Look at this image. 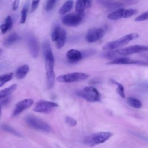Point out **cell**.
I'll use <instances>...</instances> for the list:
<instances>
[{
  "label": "cell",
  "instance_id": "6da1fadb",
  "mask_svg": "<svg viewBox=\"0 0 148 148\" xmlns=\"http://www.w3.org/2000/svg\"><path fill=\"white\" fill-rule=\"evenodd\" d=\"M42 50L45 59L47 85V88L50 89L53 87L55 81V74L54 72L55 61L50 42L47 40H45L43 42Z\"/></svg>",
  "mask_w": 148,
  "mask_h": 148
},
{
  "label": "cell",
  "instance_id": "7a4b0ae2",
  "mask_svg": "<svg viewBox=\"0 0 148 148\" xmlns=\"http://www.w3.org/2000/svg\"><path fill=\"white\" fill-rule=\"evenodd\" d=\"M139 37V35L137 33H131L122 36L121 38L113 41L109 42L106 43L103 46V50L105 51L113 50L114 49L120 48L127 45L132 40L135 39Z\"/></svg>",
  "mask_w": 148,
  "mask_h": 148
},
{
  "label": "cell",
  "instance_id": "3957f363",
  "mask_svg": "<svg viewBox=\"0 0 148 148\" xmlns=\"http://www.w3.org/2000/svg\"><path fill=\"white\" fill-rule=\"evenodd\" d=\"M112 134L109 131H101L87 136L84 140V143L89 146H93L103 143L109 139Z\"/></svg>",
  "mask_w": 148,
  "mask_h": 148
},
{
  "label": "cell",
  "instance_id": "277c9868",
  "mask_svg": "<svg viewBox=\"0 0 148 148\" xmlns=\"http://www.w3.org/2000/svg\"><path fill=\"white\" fill-rule=\"evenodd\" d=\"M76 94L88 102H95L101 100V95L98 90L94 87L87 86L77 91Z\"/></svg>",
  "mask_w": 148,
  "mask_h": 148
},
{
  "label": "cell",
  "instance_id": "5b68a950",
  "mask_svg": "<svg viewBox=\"0 0 148 148\" xmlns=\"http://www.w3.org/2000/svg\"><path fill=\"white\" fill-rule=\"evenodd\" d=\"M25 122L30 128L36 130L45 132H49L51 130L50 125L46 121L35 116L29 115L26 117Z\"/></svg>",
  "mask_w": 148,
  "mask_h": 148
},
{
  "label": "cell",
  "instance_id": "8992f818",
  "mask_svg": "<svg viewBox=\"0 0 148 148\" xmlns=\"http://www.w3.org/2000/svg\"><path fill=\"white\" fill-rule=\"evenodd\" d=\"M88 77V75L83 72H72L58 76L56 80L61 83H72L84 80Z\"/></svg>",
  "mask_w": 148,
  "mask_h": 148
},
{
  "label": "cell",
  "instance_id": "52a82bcc",
  "mask_svg": "<svg viewBox=\"0 0 148 148\" xmlns=\"http://www.w3.org/2000/svg\"><path fill=\"white\" fill-rule=\"evenodd\" d=\"M147 50L148 47L147 46L136 45L126 47L124 48L119 49L114 51L116 53V54L118 56H128L132 54L146 51H147Z\"/></svg>",
  "mask_w": 148,
  "mask_h": 148
},
{
  "label": "cell",
  "instance_id": "ba28073f",
  "mask_svg": "<svg viewBox=\"0 0 148 148\" xmlns=\"http://www.w3.org/2000/svg\"><path fill=\"white\" fill-rule=\"evenodd\" d=\"M57 103L46 100H40L35 103L34 107V111L38 113H48L52 111V110L58 107Z\"/></svg>",
  "mask_w": 148,
  "mask_h": 148
},
{
  "label": "cell",
  "instance_id": "9c48e42d",
  "mask_svg": "<svg viewBox=\"0 0 148 148\" xmlns=\"http://www.w3.org/2000/svg\"><path fill=\"white\" fill-rule=\"evenodd\" d=\"M83 14H79L77 13H69L65 15L62 18V23L69 27H76L80 24L83 19Z\"/></svg>",
  "mask_w": 148,
  "mask_h": 148
},
{
  "label": "cell",
  "instance_id": "30bf717a",
  "mask_svg": "<svg viewBox=\"0 0 148 148\" xmlns=\"http://www.w3.org/2000/svg\"><path fill=\"white\" fill-rule=\"evenodd\" d=\"M105 33V30L102 28H92L87 32L86 40L88 43L97 42L104 36Z\"/></svg>",
  "mask_w": 148,
  "mask_h": 148
},
{
  "label": "cell",
  "instance_id": "8fae6325",
  "mask_svg": "<svg viewBox=\"0 0 148 148\" xmlns=\"http://www.w3.org/2000/svg\"><path fill=\"white\" fill-rule=\"evenodd\" d=\"M27 43L29 53L33 58H36L39 54V45L35 36L28 33L26 36Z\"/></svg>",
  "mask_w": 148,
  "mask_h": 148
},
{
  "label": "cell",
  "instance_id": "7c38bea8",
  "mask_svg": "<svg viewBox=\"0 0 148 148\" xmlns=\"http://www.w3.org/2000/svg\"><path fill=\"white\" fill-rule=\"evenodd\" d=\"M108 65H119V64H133V65H147V62L140 61L132 60L128 57H116L112 60L110 62L107 63Z\"/></svg>",
  "mask_w": 148,
  "mask_h": 148
},
{
  "label": "cell",
  "instance_id": "4fadbf2b",
  "mask_svg": "<svg viewBox=\"0 0 148 148\" xmlns=\"http://www.w3.org/2000/svg\"><path fill=\"white\" fill-rule=\"evenodd\" d=\"M33 103H34V101L31 98H27L19 101L16 104L14 108V109L12 113V116L13 117L17 116V115L20 114L21 112H23L24 110L31 107L33 105Z\"/></svg>",
  "mask_w": 148,
  "mask_h": 148
},
{
  "label": "cell",
  "instance_id": "5bb4252c",
  "mask_svg": "<svg viewBox=\"0 0 148 148\" xmlns=\"http://www.w3.org/2000/svg\"><path fill=\"white\" fill-rule=\"evenodd\" d=\"M97 3L103 8L109 10L121 8V3L114 0H97Z\"/></svg>",
  "mask_w": 148,
  "mask_h": 148
},
{
  "label": "cell",
  "instance_id": "9a60e30c",
  "mask_svg": "<svg viewBox=\"0 0 148 148\" xmlns=\"http://www.w3.org/2000/svg\"><path fill=\"white\" fill-rule=\"evenodd\" d=\"M66 57L71 62H77L83 58L82 53L76 49L69 50L66 54Z\"/></svg>",
  "mask_w": 148,
  "mask_h": 148
},
{
  "label": "cell",
  "instance_id": "2e32d148",
  "mask_svg": "<svg viewBox=\"0 0 148 148\" xmlns=\"http://www.w3.org/2000/svg\"><path fill=\"white\" fill-rule=\"evenodd\" d=\"M91 6L90 0H76L75 3V12L77 14H83L86 8Z\"/></svg>",
  "mask_w": 148,
  "mask_h": 148
},
{
  "label": "cell",
  "instance_id": "e0dca14e",
  "mask_svg": "<svg viewBox=\"0 0 148 148\" xmlns=\"http://www.w3.org/2000/svg\"><path fill=\"white\" fill-rule=\"evenodd\" d=\"M29 70V67L28 65H23L18 66L15 71V76L18 79H24Z\"/></svg>",
  "mask_w": 148,
  "mask_h": 148
},
{
  "label": "cell",
  "instance_id": "ac0fdd59",
  "mask_svg": "<svg viewBox=\"0 0 148 148\" xmlns=\"http://www.w3.org/2000/svg\"><path fill=\"white\" fill-rule=\"evenodd\" d=\"M20 39V36L16 32L10 34L3 41V45L6 47H9L14 43H16Z\"/></svg>",
  "mask_w": 148,
  "mask_h": 148
},
{
  "label": "cell",
  "instance_id": "d6986e66",
  "mask_svg": "<svg viewBox=\"0 0 148 148\" xmlns=\"http://www.w3.org/2000/svg\"><path fill=\"white\" fill-rule=\"evenodd\" d=\"M66 39V31L65 29L61 28L59 36L57 39L56 42V46L57 49H61L65 45Z\"/></svg>",
  "mask_w": 148,
  "mask_h": 148
},
{
  "label": "cell",
  "instance_id": "ffe728a7",
  "mask_svg": "<svg viewBox=\"0 0 148 148\" xmlns=\"http://www.w3.org/2000/svg\"><path fill=\"white\" fill-rule=\"evenodd\" d=\"M17 85L16 83H14L8 87H6L0 91V99H2L9 97L11 95L17 88Z\"/></svg>",
  "mask_w": 148,
  "mask_h": 148
},
{
  "label": "cell",
  "instance_id": "44dd1931",
  "mask_svg": "<svg viewBox=\"0 0 148 148\" xmlns=\"http://www.w3.org/2000/svg\"><path fill=\"white\" fill-rule=\"evenodd\" d=\"M13 27V20L10 16H8L5 20V23L0 25V29L2 34H5L8 31L12 29Z\"/></svg>",
  "mask_w": 148,
  "mask_h": 148
},
{
  "label": "cell",
  "instance_id": "7402d4cb",
  "mask_svg": "<svg viewBox=\"0 0 148 148\" xmlns=\"http://www.w3.org/2000/svg\"><path fill=\"white\" fill-rule=\"evenodd\" d=\"M124 9L123 8H119L117 10H114L108 15V18L112 20H117L121 18H123Z\"/></svg>",
  "mask_w": 148,
  "mask_h": 148
},
{
  "label": "cell",
  "instance_id": "603a6c76",
  "mask_svg": "<svg viewBox=\"0 0 148 148\" xmlns=\"http://www.w3.org/2000/svg\"><path fill=\"white\" fill-rule=\"evenodd\" d=\"M73 0H67L59 9L58 13L60 14H65L69 12L73 7Z\"/></svg>",
  "mask_w": 148,
  "mask_h": 148
},
{
  "label": "cell",
  "instance_id": "cb8c5ba5",
  "mask_svg": "<svg viewBox=\"0 0 148 148\" xmlns=\"http://www.w3.org/2000/svg\"><path fill=\"white\" fill-rule=\"evenodd\" d=\"M14 76L13 72H8L0 75V87L3 86L6 83L11 80Z\"/></svg>",
  "mask_w": 148,
  "mask_h": 148
},
{
  "label": "cell",
  "instance_id": "d4e9b609",
  "mask_svg": "<svg viewBox=\"0 0 148 148\" xmlns=\"http://www.w3.org/2000/svg\"><path fill=\"white\" fill-rule=\"evenodd\" d=\"M127 103L132 108L136 109H140L142 106L140 101L134 97H129L127 99Z\"/></svg>",
  "mask_w": 148,
  "mask_h": 148
},
{
  "label": "cell",
  "instance_id": "484cf974",
  "mask_svg": "<svg viewBox=\"0 0 148 148\" xmlns=\"http://www.w3.org/2000/svg\"><path fill=\"white\" fill-rule=\"evenodd\" d=\"M111 82L113 84H116L117 86L116 91H117V94L121 97H122L123 98H125V92H124V88L123 86L121 83H119V82H116L115 80H111Z\"/></svg>",
  "mask_w": 148,
  "mask_h": 148
},
{
  "label": "cell",
  "instance_id": "4316f807",
  "mask_svg": "<svg viewBox=\"0 0 148 148\" xmlns=\"http://www.w3.org/2000/svg\"><path fill=\"white\" fill-rule=\"evenodd\" d=\"M28 10V3H25L21 12V18L20 21V23L21 24H24L25 23L27 16Z\"/></svg>",
  "mask_w": 148,
  "mask_h": 148
},
{
  "label": "cell",
  "instance_id": "83f0119b",
  "mask_svg": "<svg viewBox=\"0 0 148 148\" xmlns=\"http://www.w3.org/2000/svg\"><path fill=\"white\" fill-rule=\"evenodd\" d=\"M1 128H2L3 131H6V132H10V133H11V134H14V135H16V136H20V134L18 132H17L15 130H14L12 127L9 126L8 125L3 124V125H2V126H1Z\"/></svg>",
  "mask_w": 148,
  "mask_h": 148
},
{
  "label": "cell",
  "instance_id": "f1b7e54d",
  "mask_svg": "<svg viewBox=\"0 0 148 148\" xmlns=\"http://www.w3.org/2000/svg\"><path fill=\"white\" fill-rule=\"evenodd\" d=\"M138 10L135 9H124L123 18H127L128 17H131L132 16L136 14Z\"/></svg>",
  "mask_w": 148,
  "mask_h": 148
},
{
  "label": "cell",
  "instance_id": "f546056e",
  "mask_svg": "<svg viewBox=\"0 0 148 148\" xmlns=\"http://www.w3.org/2000/svg\"><path fill=\"white\" fill-rule=\"evenodd\" d=\"M61 30V27L58 25H57L54 27L53 31L51 33V40L53 42H56L59 36L60 32Z\"/></svg>",
  "mask_w": 148,
  "mask_h": 148
},
{
  "label": "cell",
  "instance_id": "4dcf8cb0",
  "mask_svg": "<svg viewBox=\"0 0 148 148\" xmlns=\"http://www.w3.org/2000/svg\"><path fill=\"white\" fill-rule=\"evenodd\" d=\"M56 2H57V0H47L45 6L46 10L47 12L51 10L54 7L56 3Z\"/></svg>",
  "mask_w": 148,
  "mask_h": 148
},
{
  "label": "cell",
  "instance_id": "1f68e13d",
  "mask_svg": "<svg viewBox=\"0 0 148 148\" xmlns=\"http://www.w3.org/2000/svg\"><path fill=\"white\" fill-rule=\"evenodd\" d=\"M65 123L70 127H75L77 124V121L73 117L66 116L65 119Z\"/></svg>",
  "mask_w": 148,
  "mask_h": 148
},
{
  "label": "cell",
  "instance_id": "d6a6232c",
  "mask_svg": "<svg viewBox=\"0 0 148 148\" xmlns=\"http://www.w3.org/2000/svg\"><path fill=\"white\" fill-rule=\"evenodd\" d=\"M147 18H148V12L146 11V12L143 13L142 14H141L140 15L138 16V17H136L135 18V21H137V22H139V21L146 20H147Z\"/></svg>",
  "mask_w": 148,
  "mask_h": 148
},
{
  "label": "cell",
  "instance_id": "836d02e7",
  "mask_svg": "<svg viewBox=\"0 0 148 148\" xmlns=\"http://www.w3.org/2000/svg\"><path fill=\"white\" fill-rule=\"evenodd\" d=\"M40 0H32L31 3V12H34L38 8V5L39 3Z\"/></svg>",
  "mask_w": 148,
  "mask_h": 148
},
{
  "label": "cell",
  "instance_id": "e575fe53",
  "mask_svg": "<svg viewBox=\"0 0 148 148\" xmlns=\"http://www.w3.org/2000/svg\"><path fill=\"white\" fill-rule=\"evenodd\" d=\"M19 4H20V0H14L12 5L13 10H16L19 6Z\"/></svg>",
  "mask_w": 148,
  "mask_h": 148
},
{
  "label": "cell",
  "instance_id": "d590c367",
  "mask_svg": "<svg viewBox=\"0 0 148 148\" xmlns=\"http://www.w3.org/2000/svg\"><path fill=\"white\" fill-rule=\"evenodd\" d=\"M10 98L6 97V98H5V99H3L2 102L3 105H6V104H8L10 102Z\"/></svg>",
  "mask_w": 148,
  "mask_h": 148
},
{
  "label": "cell",
  "instance_id": "8d00e7d4",
  "mask_svg": "<svg viewBox=\"0 0 148 148\" xmlns=\"http://www.w3.org/2000/svg\"><path fill=\"white\" fill-rule=\"evenodd\" d=\"M128 3H131V2H134L135 0H125Z\"/></svg>",
  "mask_w": 148,
  "mask_h": 148
},
{
  "label": "cell",
  "instance_id": "74e56055",
  "mask_svg": "<svg viewBox=\"0 0 148 148\" xmlns=\"http://www.w3.org/2000/svg\"><path fill=\"white\" fill-rule=\"evenodd\" d=\"M1 113H2V106L0 104V117H1Z\"/></svg>",
  "mask_w": 148,
  "mask_h": 148
},
{
  "label": "cell",
  "instance_id": "f35d334b",
  "mask_svg": "<svg viewBox=\"0 0 148 148\" xmlns=\"http://www.w3.org/2000/svg\"><path fill=\"white\" fill-rule=\"evenodd\" d=\"M2 68H3V65H2V64H0V70H1Z\"/></svg>",
  "mask_w": 148,
  "mask_h": 148
},
{
  "label": "cell",
  "instance_id": "ab89813d",
  "mask_svg": "<svg viewBox=\"0 0 148 148\" xmlns=\"http://www.w3.org/2000/svg\"><path fill=\"white\" fill-rule=\"evenodd\" d=\"M2 49H0V54H1V52H2Z\"/></svg>",
  "mask_w": 148,
  "mask_h": 148
}]
</instances>
